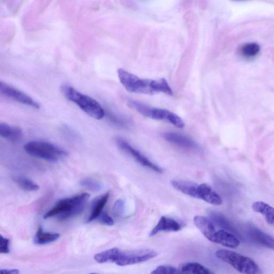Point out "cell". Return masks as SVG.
I'll list each match as a JSON object with an SVG mask.
<instances>
[{
  "instance_id": "d4e9b609",
  "label": "cell",
  "mask_w": 274,
  "mask_h": 274,
  "mask_svg": "<svg viewBox=\"0 0 274 274\" xmlns=\"http://www.w3.org/2000/svg\"><path fill=\"white\" fill-rule=\"evenodd\" d=\"M14 181L19 187L26 191H36L39 189V186L32 180L24 177H16Z\"/></svg>"
},
{
  "instance_id": "4dcf8cb0",
  "label": "cell",
  "mask_w": 274,
  "mask_h": 274,
  "mask_svg": "<svg viewBox=\"0 0 274 274\" xmlns=\"http://www.w3.org/2000/svg\"><path fill=\"white\" fill-rule=\"evenodd\" d=\"M0 272H1V273L2 274H18L20 273V272L18 270H15V269H13V270H7V269H4V270H1V271H0Z\"/></svg>"
},
{
  "instance_id": "5bb4252c",
  "label": "cell",
  "mask_w": 274,
  "mask_h": 274,
  "mask_svg": "<svg viewBox=\"0 0 274 274\" xmlns=\"http://www.w3.org/2000/svg\"><path fill=\"white\" fill-rule=\"evenodd\" d=\"M182 226L172 218L162 216L157 225L150 234V237L154 236L162 232H178L181 230Z\"/></svg>"
},
{
  "instance_id": "44dd1931",
  "label": "cell",
  "mask_w": 274,
  "mask_h": 274,
  "mask_svg": "<svg viewBox=\"0 0 274 274\" xmlns=\"http://www.w3.org/2000/svg\"><path fill=\"white\" fill-rule=\"evenodd\" d=\"M60 237L58 233H46L43 231L42 228H38L35 238V243L38 245H45L55 242Z\"/></svg>"
},
{
  "instance_id": "2e32d148",
  "label": "cell",
  "mask_w": 274,
  "mask_h": 274,
  "mask_svg": "<svg viewBox=\"0 0 274 274\" xmlns=\"http://www.w3.org/2000/svg\"><path fill=\"white\" fill-rule=\"evenodd\" d=\"M164 137L171 143L185 148V149H195L198 147V145L194 140L179 134L169 133L166 134Z\"/></svg>"
},
{
  "instance_id": "5b68a950",
  "label": "cell",
  "mask_w": 274,
  "mask_h": 274,
  "mask_svg": "<svg viewBox=\"0 0 274 274\" xmlns=\"http://www.w3.org/2000/svg\"><path fill=\"white\" fill-rule=\"evenodd\" d=\"M215 255L217 258L227 263L240 273L246 274L262 273L258 265L248 256L227 250H217Z\"/></svg>"
},
{
  "instance_id": "9c48e42d",
  "label": "cell",
  "mask_w": 274,
  "mask_h": 274,
  "mask_svg": "<svg viewBox=\"0 0 274 274\" xmlns=\"http://www.w3.org/2000/svg\"><path fill=\"white\" fill-rule=\"evenodd\" d=\"M115 141L120 150L134 158V159L140 164L142 166L149 168L158 173L163 172V170L160 167L151 161L149 158L142 155L139 151L134 149L124 139L117 137L115 139Z\"/></svg>"
},
{
  "instance_id": "ffe728a7",
  "label": "cell",
  "mask_w": 274,
  "mask_h": 274,
  "mask_svg": "<svg viewBox=\"0 0 274 274\" xmlns=\"http://www.w3.org/2000/svg\"><path fill=\"white\" fill-rule=\"evenodd\" d=\"M179 273L193 274H212L214 273L197 262L185 263L180 265Z\"/></svg>"
},
{
  "instance_id": "cb8c5ba5",
  "label": "cell",
  "mask_w": 274,
  "mask_h": 274,
  "mask_svg": "<svg viewBox=\"0 0 274 274\" xmlns=\"http://www.w3.org/2000/svg\"><path fill=\"white\" fill-rule=\"evenodd\" d=\"M260 47L257 43L251 42L246 43L240 49V53L245 58H253L259 53Z\"/></svg>"
},
{
  "instance_id": "ac0fdd59",
  "label": "cell",
  "mask_w": 274,
  "mask_h": 274,
  "mask_svg": "<svg viewBox=\"0 0 274 274\" xmlns=\"http://www.w3.org/2000/svg\"><path fill=\"white\" fill-rule=\"evenodd\" d=\"M252 210L259 213L265 219L266 221L274 226V208L261 201H256L252 205Z\"/></svg>"
},
{
  "instance_id": "83f0119b",
  "label": "cell",
  "mask_w": 274,
  "mask_h": 274,
  "mask_svg": "<svg viewBox=\"0 0 274 274\" xmlns=\"http://www.w3.org/2000/svg\"><path fill=\"white\" fill-rule=\"evenodd\" d=\"M124 211V202L122 200H118L113 206V212L115 215L120 216L123 215Z\"/></svg>"
},
{
  "instance_id": "d6986e66",
  "label": "cell",
  "mask_w": 274,
  "mask_h": 274,
  "mask_svg": "<svg viewBox=\"0 0 274 274\" xmlns=\"http://www.w3.org/2000/svg\"><path fill=\"white\" fill-rule=\"evenodd\" d=\"M109 196H110V194L107 193L94 202L92 206L91 215L88 219H87V222H91L94 221L98 216H100L104 207H105V205L107 203Z\"/></svg>"
},
{
  "instance_id": "484cf974",
  "label": "cell",
  "mask_w": 274,
  "mask_h": 274,
  "mask_svg": "<svg viewBox=\"0 0 274 274\" xmlns=\"http://www.w3.org/2000/svg\"><path fill=\"white\" fill-rule=\"evenodd\" d=\"M80 184L83 187L95 192L100 191L102 189V185L100 182L91 178L81 180Z\"/></svg>"
},
{
  "instance_id": "ba28073f",
  "label": "cell",
  "mask_w": 274,
  "mask_h": 274,
  "mask_svg": "<svg viewBox=\"0 0 274 274\" xmlns=\"http://www.w3.org/2000/svg\"><path fill=\"white\" fill-rule=\"evenodd\" d=\"M1 95L9 99L22 104L34 109L40 108L39 103L24 92L15 88L14 86L1 81L0 83Z\"/></svg>"
},
{
  "instance_id": "8fae6325",
  "label": "cell",
  "mask_w": 274,
  "mask_h": 274,
  "mask_svg": "<svg viewBox=\"0 0 274 274\" xmlns=\"http://www.w3.org/2000/svg\"><path fill=\"white\" fill-rule=\"evenodd\" d=\"M213 243L231 249L237 248L240 244L239 239L235 234L224 229L216 232Z\"/></svg>"
},
{
  "instance_id": "4316f807",
  "label": "cell",
  "mask_w": 274,
  "mask_h": 274,
  "mask_svg": "<svg viewBox=\"0 0 274 274\" xmlns=\"http://www.w3.org/2000/svg\"><path fill=\"white\" fill-rule=\"evenodd\" d=\"M179 273L178 270L177 268L169 265H162L157 267L156 270L152 272L151 274H176Z\"/></svg>"
},
{
  "instance_id": "3957f363",
  "label": "cell",
  "mask_w": 274,
  "mask_h": 274,
  "mask_svg": "<svg viewBox=\"0 0 274 274\" xmlns=\"http://www.w3.org/2000/svg\"><path fill=\"white\" fill-rule=\"evenodd\" d=\"M61 91L67 100L76 104L89 117L97 120L101 119L105 117V110L94 98L83 94L74 87L67 84L61 86Z\"/></svg>"
},
{
  "instance_id": "52a82bcc",
  "label": "cell",
  "mask_w": 274,
  "mask_h": 274,
  "mask_svg": "<svg viewBox=\"0 0 274 274\" xmlns=\"http://www.w3.org/2000/svg\"><path fill=\"white\" fill-rule=\"evenodd\" d=\"M157 255L156 252L149 250H140L130 252L120 251L115 263L119 266L132 265L150 260Z\"/></svg>"
},
{
  "instance_id": "7a4b0ae2",
  "label": "cell",
  "mask_w": 274,
  "mask_h": 274,
  "mask_svg": "<svg viewBox=\"0 0 274 274\" xmlns=\"http://www.w3.org/2000/svg\"><path fill=\"white\" fill-rule=\"evenodd\" d=\"M90 195L83 193L59 201L44 216L45 219L57 216L59 220L64 221L80 215L84 211L85 204Z\"/></svg>"
},
{
  "instance_id": "277c9868",
  "label": "cell",
  "mask_w": 274,
  "mask_h": 274,
  "mask_svg": "<svg viewBox=\"0 0 274 274\" xmlns=\"http://www.w3.org/2000/svg\"><path fill=\"white\" fill-rule=\"evenodd\" d=\"M24 149L31 156L52 162H58L68 156L66 151L46 141H31L24 145Z\"/></svg>"
},
{
  "instance_id": "8992f818",
  "label": "cell",
  "mask_w": 274,
  "mask_h": 274,
  "mask_svg": "<svg viewBox=\"0 0 274 274\" xmlns=\"http://www.w3.org/2000/svg\"><path fill=\"white\" fill-rule=\"evenodd\" d=\"M129 105L145 117L157 120H166L180 129L184 127L185 123L182 118L167 109L152 108L135 101H130Z\"/></svg>"
},
{
  "instance_id": "4fadbf2b",
  "label": "cell",
  "mask_w": 274,
  "mask_h": 274,
  "mask_svg": "<svg viewBox=\"0 0 274 274\" xmlns=\"http://www.w3.org/2000/svg\"><path fill=\"white\" fill-rule=\"evenodd\" d=\"M196 226L198 228L204 236L212 242H214L216 229L213 223L207 217L197 215L194 218Z\"/></svg>"
},
{
  "instance_id": "f1b7e54d",
  "label": "cell",
  "mask_w": 274,
  "mask_h": 274,
  "mask_svg": "<svg viewBox=\"0 0 274 274\" xmlns=\"http://www.w3.org/2000/svg\"><path fill=\"white\" fill-rule=\"evenodd\" d=\"M10 252V240L1 235L0 237V253L7 254Z\"/></svg>"
},
{
  "instance_id": "7402d4cb",
  "label": "cell",
  "mask_w": 274,
  "mask_h": 274,
  "mask_svg": "<svg viewBox=\"0 0 274 274\" xmlns=\"http://www.w3.org/2000/svg\"><path fill=\"white\" fill-rule=\"evenodd\" d=\"M120 250L117 248H113L101 252L95 256V260L100 264L107 262H115L120 253Z\"/></svg>"
},
{
  "instance_id": "f546056e",
  "label": "cell",
  "mask_w": 274,
  "mask_h": 274,
  "mask_svg": "<svg viewBox=\"0 0 274 274\" xmlns=\"http://www.w3.org/2000/svg\"><path fill=\"white\" fill-rule=\"evenodd\" d=\"M100 221L102 223L109 226H112L114 224V221L112 217L109 216L108 214L106 212L101 213Z\"/></svg>"
},
{
  "instance_id": "9a60e30c",
  "label": "cell",
  "mask_w": 274,
  "mask_h": 274,
  "mask_svg": "<svg viewBox=\"0 0 274 274\" xmlns=\"http://www.w3.org/2000/svg\"><path fill=\"white\" fill-rule=\"evenodd\" d=\"M0 136L12 143H17L23 139V133L19 127L1 123L0 124Z\"/></svg>"
},
{
  "instance_id": "30bf717a",
  "label": "cell",
  "mask_w": 274,
  "mask_h": 274,
  "mask_svg": "<svg viewBox=\"0 0 274 274\" xmlns=\"http://www.w3.org/2000/svg\"><path fill=\"white\" fill-rule=\"evenodd\" d=\"M248 236L255 244L265 248L274 250V237L256 227H250Z\"/></svg>"
},
{
  "instance_id": "603a6c76",
  "label": "cell",
  "mask_w": 274,
  "mask_h": 274,
  "mask_svg": "<svg viewBox=\"0 0 274 274\" xmlns=\"http://www.w3.org/2000/svg\"><path fill=\"white\" fill-rule=\"evenodd\" d=\"M210 215L213 221H215L218 226L227 230L228 232L232 233L235 235L237 234L238 232L235 230L234 227H233L231 223L223 215H221L220 214L215 212H212Z\"/></svg>"
},
{
  "instance_id": "7c38bea8",
  "label": "cell",
  "mask_w": 274,
  "mask_h": 274,
  "mask_svg": "<svg viewBox=\"0 0 274 274\" xmlns=\"http://www.w3.org/2000/svg\"><path fill=\"white\" fill-rule=\"evenodd\" d=\"M198 199L215 206H220L223 203L221 197L216 192L206 184H201L198 186Z\"/></svg>"
},
{
  "instance_id": "6da1fadb",
  "label": "cell",
  "mask_w": 274,
  "mask_h": 274,
  "mask_svg": "<svg viewBox=\"0 0 274 274\" xmlns=\"http://www.w3.org/2000/svg\"><path fill=\"white\" fill-rule=\"evenodd\" d=\"M117 73L120 83L129 92L146 95L162 92L169 96L173 95L171 87L165 79L157 80L141 79L122 69H119Z\"/></svg>"
},
{
  "instance_id": "e0dca14e",
  "label": "cell",
  "mask_w": 274,
  "mask_h": 274,
  "mask_svg": "<svg viewBox=\"0 0 274 274\" xmlns=\"http://www.w3.org/2000/svg\"><path fill=\"white\" fill-rule=\"evenodd\" d=\"M173 187L182 193L198 199L199 185L184 180H173L171 182Z\"/></svg>"
}]
</instances>
